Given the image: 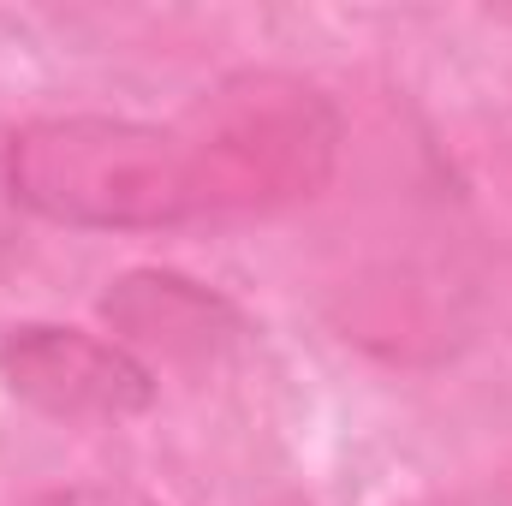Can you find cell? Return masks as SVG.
<instances>
[{
  "label": "cell",
  "mask_w": 512,
  "mask_h": 506,
  "mask_svg": "<svg viewBox=\"0 0 512 506\" xmlns=\"http://www.w3.org/2000/svg\"><path fill=\"white\" fill-rule=\"evenodd\" d=\"M340 108L298 72H233L173 120L54 114L6 137V191L84 233H155L310 203L340 167Z\"/></svg>",
  "instance_id": "1"
},
{
  "label": "cell",
  "mask_w": 512,
  "mask_h": 506,
  "mask_svg": "<svg viewBox=\"0 0 512 506\" xmlns=\"http://www.w3.org/2000/svg\"><path fill=\"white\" fill-rule=\"evenodd\" d=\"M30 506H143V501L108 495V489H72V495H42V501H30Z\"/></svg>",
  "instance_id": "3"
},
{
  "label": "cell",
  "mask_w": 512,
  "mask_h": 506,
  "mask_svg": "<svg viewBox=\"0 0 512 506\" xmlns=\"http://www.w3.org/2000/svg\"><path fill=\"white\" fill-rule=\"evenodd\" d=\"M12 393L36 399L54 417H126L149 405V376L120 346L78 328H18L0 346Z\"/></svg>",
  "instance_id": "2"
}]
</instances>
